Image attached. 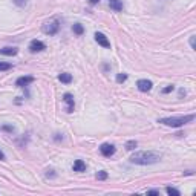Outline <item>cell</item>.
Here are the masks:
<instances>
[{"label":"cell","instance_id":"cell-15","mask_svg":"<svg viewBox=\"0 0 196 196\" xmlns=\"http://www.w3.org/2000/svg\"><path fill=\"white\" fill-rule=\"evenodd\" d=\"M165 192L169 193V195H172V196H179L181 193H179V190H176V189H173V187H167L165 189Z\"/></svg>","mask_w":196,"mask_h":196},{"label":"cell","instance_id":"cell-10","mask_svg":"<svg viewBox=\"0 0 196 196\" xmlns=\"http://www.w3.org/2000/svg\"><path fill=\"white\" fill-rule=\"evenodd\" d=\"M72 169H74V172H84V170H86V164H84L81 159H77V161L74 162Z\"/></svg>","mask_w":196,"mask_h":196},{"label":"cell","instance_id":"cell-17","mask_svg":"<svg viewBox=\"0 0 196 196\" xmlns=\"http://www.w3.org/2000/svg\"><path fill=\"white\" fill-rule=\"evenodd\" d=\"M12 68L11 63H0V71H9Z\"/></svg>","mask_w":196,"mask_h":196},{"label":"cell","instance_id":"cell-6","mask_svg":"<svg viewBox=\"0 0 196 196\" xmlns=\"http://www.w3.org/2000/svg\"><path fill=\"white\" fill-rule=\"evenodd\" d=\"M63 100H65V103L68 104L66 112H74V106H75V103H74V97H72L71 94H65V95H63Z\"/></svg>","mask_w":196,"mask_h":196},{"label":"cell","instance_id":"cell-5","mask_svg":"<svg viewBox=\"0 0 196 196\" xmlns=\"http://www.w3.org/2000/svg\"><path fill=\"white\" fill-rule=\"evenodd\" d=\"M29 49H31V52H40V51L46 49V46H44V43L40 41V40H32L31 44H29Z\"/></svg>","mask_w":196,"mask_h":196},{"label":"cell","instance_id":"cell-16","mask_svg":"<svg viewBox=\"0 0 196 196\" xmlns=\"http://www.w3.org/2000/svg\"><path fill=\"white\" fill-rule=\"evenodd\" d=\"M136 147V141H129V143H126V149L127 150H133Z\"/></svg>","mask_w":196,"mask_h":196},{"label":"cell","instance_id":"cell-24","mask_svg":"<svg viewBox=\"0 0 196 196\" xmlns=\"http://www.w3.org/2000/svg\"><path fill=\"white\" fill-rule=\"evenodd\" d=\"M3 129H5V130H8V132H12V130H14V129H12V127H9V126H5Z\"/></svg>","mask_w":196,"mask_h":196},{"label":"cell","instance_id":"cell-3","mask_svg":"<svg viewBox=\"0 0 196 196\" xmlns=\"http://www.w3.org/2000/svg\"><path fill=\"white\" fill-rule=\"evenodd\" d=\"M58 29H60L58 20H49V22H46V23L43 25V32H44V34H49V35L57 34Z\"/></svg>","mask_w":196,"mask_h":196},{"label":"cell","instance_id":"cell-2","mask_svg":"<svg viewBox=\"0 0 196 196\" xmlns=\"http://www.w3.org/2000/svg\"><path fill=\"white\" fill-rule=\"evenodd\" d=\"M195 119V115H186V117H170V118H161L159 123L165 124V126H172V127H179L189 121H193Z\"/></svg>","mask_w":196,"mask_h":196},{"label":"cell","instance_id":"cell-19","mask_svg":"<svg viewBox=\"0 0 196 196\" xmlns=\"http://www.w3.org/2000/svg\"><path fill=\"white\" fill-rule=\"evenodd\" d=\"M126 80H127V75H126V74H118V75H117V81H118V83H124Z\"/></svg>","mask_w":196,"mask_h":196},{"label":"cell","instance_id":"cell-26","mask_svg":"<svg viewBox=\"0 0 196 196\" xmlns=\"http://www.w3.org/2000/svg\"><path fill=\"white\" fill-rule=\"evenodd\" d=\"M3 159H5V155H3V152L0 150V161H3Z\"/></svg>","mask_w":196,"mask_h":196},{"label":"cell","instance_id":"cell-11","mask_svg":"<svg viewBox=\"0 0 196 196\" xmlns=\"http://www.w3.org/2000/svg\"><path fill=\"white\" fill-rule=\"evenodd\" d=\"M109 5L114 11H121L123 9V2L121 0H109Z\"/></svg>","mask_w":196,"mask_h":196},{"label":"cell","instance_id":"cell-22","mask_svg":"<svg viewBox=\"0 0 196 196\" xmlns=\"http://www.w3.org/2000/svg\"><path fill=\"white\" fill-rule=\"evenodd\" d=\"M190 46H192V49H195V35L190 37Z\"/></svg>","mask_w":196,"mask_h":196},{"label":"cell","instance_id":"cell-8","mask_svg":"<svg viewBox=\"0 0 196 196\" xmlns=\"http://www.w3.org/2000/svg\"><path fill=\"white\" fill-rule=\"evenodd\" d=\"M136 86H138V89L141 92H149L152 89V81H149V80H140L136 83Z\"/></svg>","mask_w":196,"mask_h":196},{"label":"cell","instance_id":"cell-4","mask_svg":"<svg viewBox=\"0 0 196 196\" xmlns=\"http://www.w3.org/2000/svg\"><path fill=\"white\" fill-rule=\"evenodd\" d=\"M95 40H97V43L101 44L103 48H111V41L107 40V37H106L104 34H101V32H95Z\"/></svg>","mask_w":196,"mask_h":196},{"label":"cell","instance_id":"cell-23","mask_svg":"<svg viewBox=\"0 0 196 196\" xmlns=\"http://www.w3.org/2000/svg\"><path fill=\"white\" fill-rule=\"evenodd\" d=\"M147 195H159V192H158V190H149Z\"/></svg>","mask_w":196,"mask_h":196},{"label":"cell","instance_id":"cell-9","mask_svg":"<svg viewBox=\"0 0 196 196\" xmlns=\"http://www.w3.org/2000/svg\"><path fill=\"white\" fill-rule=\"evenodd\" d=\"M32 81H34V77H20V78H17V81H15V86L17 87H25V86H28Z\"/></svg>","mask_w":196,"mask_h":196},{"label":"cell","instance_id":"cell-14","mask_svg":"<svg viewBox=\"0 0 196 196\" xmlns=\"http://www.w3.org/2000/svg\"><path fill=\"white\" fill-rule=\"evenodd\" d=\"M72 31H74L77 35H81V34L84 32V28H83V25H80V23H75V25L72 26Z\"/></svg>","mask_w":196,"mask_h":196},{"label":"cell","instance_id":"cell-25","mask_svg":"<svg viewBox=\"0 0 196 196\" xmlns=\"http://www.w3.org/2000/svg\"><path fill=\"white\" fill-rule=\"evenodd\" d=\"M98 2H100V0H89L90 5H95V3H98Z\"/></svg>","mask_w":196,"mask_h":196},{"label":"cell","instance_id":"cell-18","mask_svg":"<svg viewBox=\"0 0 196 196\" xmlns=\"http://www.w3.org/2000/svg\"><path fill=\"white\" fill-rule=\"evenodd\" d=\"M106 178H107V173H106V172H98V173H97V179L103 181V179H106Z\"/></svg>","mask_w":196,"mask_h":196},{"label":"cell","instance_id":"cell-21","mask_svg":"<svg viewBox=\"0 0 196 196\" xmlns=\"http://www.w3.org/2000/svg\"><path fill=\"white\" fill-rule=\"evenodd\" d=\"M14 2H15V5H19V6H25L28 0H14Z\"/></svg>","mask_w":196,"mask_h":196},{"label":"cell","instance_id":"cell-1","mask_svg":"<svg viewBox=\"0 0 196 196\" xmlns=\"http://www.w3.org/2000/svg\"><path fill=\"white\" fill-rule=\"evenodd\" d=\"M161 159V153H158V152H146V150H143V152H136V153H133L132 158H130V161L133 162V164H140V165H149V164H155Z\"/></svg>","mask_w":196,"mask_h":196},{"label":"cell","instance_id":"cell-13","mask_svg":"<svg viewBox=\"0 0 196 196\" xmlns=\"http://www.w3.org/2000/svg\"><path fill=\"white\" fill-rule=\"evenodd\" d=\"M0 54H3V55H15L17 49L15 48H3V49H0Z\"/></svg>","mask_w":196,"mask_h":196},{"label":"cell","instance_id":"cell-20","mask_svg":"<svg viewBox=\"0 0 196 196\" xmlns=\"http://www.w3.org/2000/svg\"><path fill=\"white\" fill-rule=\"evenodd\" d=\"M173 89H175V86H173V84H170V86H167V87H164V89H162V94H169V92H172Z\"/></svg>","mask_w":196,"mask_h":196},{"label":"cell","instance_id":"cell-7","mask_svg":"<svg viewBox=\"0 0 196 196\" xmlns=\"http://www.w3.org/2000/svg\"><path fill=\"white\" fill-rule=\"evenodd\" d=\"M100 152H101V155H104V156H112V155L115 153V147H114L112 144H103V146L100 147Z\"/></svg>","mask_w":196,"mask_h":196},{"label":"cell","instance_id":"cell-12","mask_svg":"<svg viewBox=\"0 0 196 196\" xmlns=\"http://www.w3.org/2000/svg\"><path fill=\"white\" fill-rule=\"evenodd\" d=\"M58 80H60L61 83H66V84H68V83H71V81H72V75H71V74H68V72H63V74H60V75H58Z\"/></svg>","mask_w":196,"mask_h":196}]
</instances>
